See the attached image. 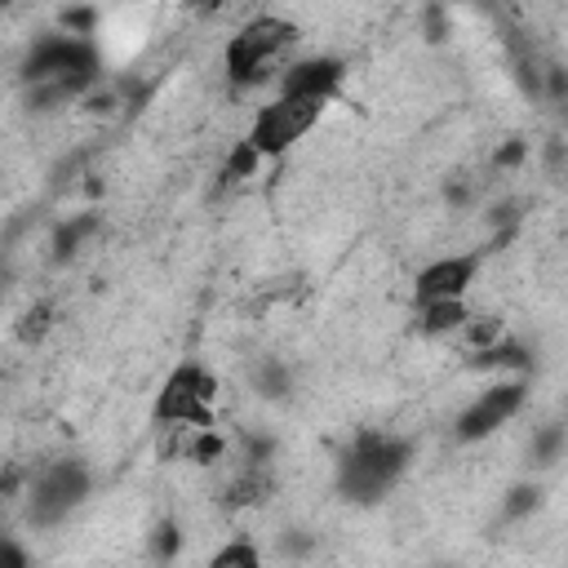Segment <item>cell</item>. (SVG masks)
I'll return each mask as SVG.
<instances>
[{
  "label": "cell",
  "mask_w": 568,
  "mask_h": 568,
  "mask_svg": "<svg viewBox=\"0 0 568 568\" xmlns=\"http://www.w3.org/2000/svg\"><path fill=\"white\" fill-rule=\"evenodd\" d=\"M413 466V444L404 435H390V430H364L351 439V448L337 457V488L346 501H359V506H373L382 501L399 479L404 470Z\"/></svg>",
  "instance_id": "6da1fadb"
},
{
  "label": "cell",
  "mask_w": 568,
  "mask_h": 568,
  "mask_svg": "<svg viewBox=\"0 0 568 568\" xmlns=\"http://www.w3.org/2000/svg\"><path fill=\"white\" fill-rule=\"evenodd\" d=\"M302 31L284 13H253L222 49V71L235 89H257L280 75V62L297 49Z\"/></svg>",
  "instance_id": "7a4b0ae2"
},
{
  "label": "cell",
  "mask_w": 568,
  "mask_h": 568,
  "mask_svg": "<svg viewBox=\"0 0 568 568\" xmlns=\"http://www.w3.org/2000/svg\"><path fill=\"white\" fill-rule=\"evenodd\" d=\"M93 475L80 457H53L27 470L22 484V519L27 528H58L89 501Z\"/></svg>",
  "instance_id": "3957f363"
},
{
  "label": "cell",
  "mask_w": 568,
  "mask_h": 568,
  "mask_svg": "<svg viewBox=\"0 0 568 568\" xmlns=\"http://www.w3.org/2000/svg\"><path fill=\"white\" fill-rule=\"evenodd\" d=\"M213 399H217V377L200 359H182L155 390L151 422L164 426H213Z\"/></svg>",
  "instance_id": "277c9868"
},
{
  "label": "cell",
  "mask_w": 568,
  "mask_h": 568,
  "mask_svg": "<svg viewBox=\"0 0 568 568\" xmlns=\"http://www.w3.org/2000/svg\"><path fill=\"white\" fill-rule=\"evenodd\" d=\"M324 106L328 102H315V98H293V93H275L266 106H257L253 111V120H248V133H244V142L262 155V160H280L293 142H302L315 124H320V115H324Z\"/></svg>",
  "instance_id": "5b68a950"
},
{
  "label": "cell",
  "mask_w": 568,
  "mask_h": 568,
  "mask_svg": "<svg viewBox=\"0 0 568 568\" xmlns=\"http://www.w3.org/2000/svg\"><path fill=\"white\" fill-rule=\"evenodd\" d=\"M524 399H528V377H524V373H519V377H497V382H488V386L457 413L453 435H457L462 444H479V439H488L493 430H501V426L524 408Z\"/></svg>",
  "instance_id": "8992f818"
},
{
  "label": "cell",
  "mask_w": 568,
  "mask_h": 568,
  "mask_svg": "<svg viewBox=\"0 0 568 568\" xmlns=\"http://www.w3.org/2000/svg\"><path fill=\"white\" fill-rule=\"evenodd\" d=\"M346 80V62L333 53H306L280 67L275 75V93H293V98H315V102H333L342 93Z\"/></svg>",
  "instance_id": "52a82bcc"
},
{
  "label": "cell",
  "mask_w": 568,
  "mask_h": 568,
  "mask_svg": "<svg viewBox=\"0 0 568 568\" xmlns=\"http://www.w3.org/2000/svg\"><path fill=\"white\" fill-rule=\"evenodd\" d=\"M484 266V248H466V253H444L435 262H426L413 280V302H439V297H466L475 275Z\"/></svg>",
  "instance_id": "ba28073f"
},
{
  "label": "cell",
  "mask_w": 568,
  "mask_h": 568,
  "mask_svg": "<svg viewBox=\"0 0 568 568\" xmlns=\"http://www.w3.org/2000/svg\"><path fill=\"white\" fill-rule=\"evenodd\" d=\"M470 315L466 297H439V302H417V333L422 337H453Z\"/></svg>",
  "instance_id": "9c48e42d"
},
{
  "label": "cell",
  "mask_w": 568,
  "mask_h": 568,
  "mask_svg": "<svg viewBox=\"0 0 568 568\" xmlns=\"http://www.w3.org/2000/svg\"><path fill=\"white\" fill-rule=\"evenodd\" d=\"M470 368H479V373H506V368H515V373H528V346L501 333L493 346H484V351H470Z\"/></svg>",
  "instance_id": "30bf717a"
},
{
  "label": "cell",
  "mask_w": 568,
  "mask_h": 568,
  "mask_svg": "<svg viewBox=\"0 0 568 568\" xmlns=\"http://www.w3.org/2000/svg\"><path fill=\"white\" fill-rule=\"evenodd\" d=\"M564 448H568V430L564 422H546L532 430V444H528V466L532 470H550L564 462Z\"/></svg>",
  "instance_id": "8fae6325"
},
{
  "label": "cell",
  "mask_w": 568,
  "mask_h": 568,
  "mask_svg": "<svg viewBox=\"0 0 568 568\" xmlns=\"http://www.w3.org/2000/svg\"><path fill=\"white\" fill-rule=\"evenodd\" d=\"M253 390H257L262 399H284V395L293 390V373H288V364L275 359V355L257 359V364H253Z\"/></svg>",
  "instance_id": "7c38bea8"
},
{
  "label": "cell",
  "mask_w": 568,
  "mask_h": 568,
  "mask_svg": "<svg viewBox=\"0 0 568 568\" xmlns=\"http://www.w3.org/2000/svg\"><path fill=\"white\" fill-rule=\"evenodd\" d=\"M506 333V324H501V315H466V324L453 333V337H462V346L466 351H484V346H493L497 337Z\"/></svg>",
  "instance_id": "4fadbf2b"
},
{
  "label": "cell",
  "mask_w": 568,
  "mask_h": 568,
  "mask_svg": "<svg viewBox=\"0 0 568 568\" xmlns=\"http://www.w3.org/2000/svg\"><path fill=\"white\" fill-rule=\"evenodd\" d=\"M93 231H98V213H75L71 222L58 226V235H53V257L67 262V257L84 244V235H93Z\"/></svg>",
  "instance_id": "5bb4252c"
},
{
  "label": "cell",
  "mask_w": 568,
  "mask_h": 568,
  "mask_svg": "<svg viewBox=\"0 0 568 568\" xmlns=\"http://www.w3.org/2000/svg\"><path fill=\"white\" fill-rule=\"evenodd\" d=\"M537 506H541V484H537V479H519V484L501 497V519H506V524H519V519H528Z\"/></svg>",
  "instance_id": "9a60e30c"
},
{
  "label": "cell",
  "mask_w": 568,
  "mask_h": 568,
  "mask_svg": "<svg viewBox=\"0 0 568 568\" xmlns=\"http://www.w3.org/2000/svg\"><path fill=\"white\" fill-rule=\"evenodd\" d=\"M262 559V550L253 541H231L222 550H213V568H253Z\"/></svg>",
  "instance_id": "2e32d148"
},
{
  "label": "cell",
  "mask_w": 568,
  "mask_h": 568,
  "mask_svg": "<svg viewBox=\"0 0 568 568\" xmlns=\"http://www.w3.org/2000/svg\"><path fill=\"white\" fill-rule=\"evenodd\" d=\"M49 324H53V306H49V302H36V306L22 315L18 337H22V342H40V337L49 333Z\"/></svg>",
  "instance_id": "e0dca14e"
},
{
  "label": "cell",
  "mask_w": 568,
  "mask_h": 568,
  "mask_svg": "<svg viewBox=\"0 0 568 568\" xmlns=\"http://www.w3.org/2000/svg\"><path fill=\"white\" fill-rule=\"evenodd\" d=\"M257 151L248 146V142H235V151H231V160H226V182H240V178H248L253 169H257Z\"/></svg>",
  "instance_id": "ac0fdd59"
},
{
  "label": "cell",
  "mask_w": 568,
  "mask_h": 568,
  "mask_svg": "<svg viewBox=\"0 0 568 568\" xmlns=\"http://www.w3.org/2000/svg\"><path fill=\"white\" fill-rule=\"evenodd\" d=\"M173 550H178V528H173V524H160V528H155V555L169 559Z\"/></svg>",
  "instance_id": "d6986e66"
},
{
  "label": "cell",
  "mask_w": 568,
  "mask_h": 568,
  "mask_svg": "<svg viewBox=\"0 0 568 568\" xmlns=\"http://www.w3.org/2000/svg\"><path fill=\"white\" fill-rule=\"evenodd\" d=\"M22 564H27V550L13 546V541L0 532V568H22Z\"/></svg>",
  "instance_id": "ffe728a7"
},
{
  "label": "cell",
  "mask_w": 568,
  "mask_h": 568,
  "mask_svg": "<svg viewBox=\"0 0 568 568\" xmlns=\"http://www.w3.org/2000/svg\"><path fill=\"white\" fill-rule=\"evenodd\" d=\"M524 160V142H506L501 151H497V169H510V164H519Z\"/></svg>",
  "instance_id": "44dd1931"
}]
</instances>
